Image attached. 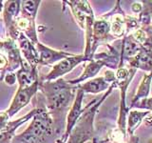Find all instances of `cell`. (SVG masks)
Wrapping results in <instances>:
<instances>
[{
	"label": "cell",
	"instance_id": "obj_13",
	"mask_svg": "<svg viewBox=\"0 0 152 143\" xmlns=\"http://www.w3.org/2000/svg\"><path fill=\"white\" fill-rule=\"evenodd\" d=\"M34 105H35V108L31 110V112H28L26 116L18 118L14 121H10L8 123V125L6 126V128L3 129L2 131H0V143H11L12 142V138L16 136L15 131L17 129L20 127L23 123L27 122L28 119L32 118L37 114L39 107H38L36 104Z\"/></svg>",
	"mask_w": 152,
	"mask_h": 143
},
{
	"label": "cell",
	"instance_id": "obj_23",
	"mask_svg": "<svg viewBox=\"0 0 152 143\" xmlns=\"http://www.w3.org/2000/svg\"><path fill=\"white\" fill-rule=\"evenodd\" d=\"M144 123L145 124L146 126H151L152 127V116H151V114H149L148 116H145V118L144 119Z\"/></svg>",
	"mask_w": 152,
	"mask_h": 143
},
{
	"label": "cell",
	"instance_id": "obj_10",
	"mask_svg": "<svg viewBox=\"0 0 152 143\" xmlns=\"http://www.w3.org/2000/svg\"><path fill=\"white\" fill-rule=\"evenodd\" d=\"M115 39L110 33V24L107 19H96L92 28L91 40V56L93 59L94 52L100 45H103L108 41Z\"/></svg>",
	"mask_w": 152,
	"mask_h": 143
},
{
	"label": "cell",
	"instance_id": "obj_24",
	"mask_svg": "<svg viewBox=\"0 0 152 143\" xmlns=\"http://www.w3.org/2000/svg\"><path fill=\"white\" fill-rule=\"evenodd\" d=\"M4 9V4H3V2L2 1H0V13H1V12H2V10Z\"/></svg>",
	"mask_w": 152,
	"mask_h": 143
},
{
	"label": "cell",
	"instance_id": "obj_15",
	"mask_svg": "<svg viewBox=\"0 0 152 143\" xmlns=\"http://www.w3.org/2000/svg\"><path fill=\"white\" fill-rule=\"evenodd\" d=\"M107 66V64L106 60H104L103 58H93L92 60L89 61V63L85 67V70L83 72V74H81L78 78L73 79V80H69V82L71 85H79L81 82L83 81L89 79V78H93L95 75H96L100 70H101L103 67Z\"/></svg>",
	"mask_w": 152,
	"mask_h": 143
},
{
	"label": "cell",
	"instance_id": "obj_22",
	"mask_svg": "<svg viewBox=\"0 0 152 143\" xmlns=\"http://www.w3.org/2000/svg\"><path fill=\"white\" fill-rule=\"evenodd\" d=\"M131 9H132L133 13H139L142 12V4H141V2H135V3L132 4Z\"/></svg>",
	"mask_w": 152,
	"mask_h": 143
},
{
	"label": "cell",
	"instance_id": "obj_2",
	"mask_svg": "<svg viewBox=\"0 0 152 143\" xmlns=\"http://www.w3.org/2000/svg\"><path fill=\"white\" fill-rule=\"evenodd\" d=\"M34 102L39 107L37 114L32 117L30 126L22 133L14 136L11 143H55L58 139L53 120L46 110L41 93L35 94Z\"/></svg>",
	"mask_w": 152,
	"mask_h": 143
},
{
	"label": "cell",
	"instance_id": "obj_7",
	"mask_svg": "<svg viewBox=\"0 0 152 143\" xmlns=\"http://www.w3.org/2000/svg\"><path fill=\"white\" fill-rule=\"evenodd\" d=\"M38 88H39V80L26 88L18 87L17 92L12 98L11 106L9 107L7 111H5L10 118L12 117L14 114H17L21 109L26 107L31 102V100L38 93Z\"/></svg>",
	"mask_w": 152,
	"mask_h": 143
},
{
	"label": "cell",
	"instance_id": "obj_18",
	"mask_svg": "<svg viewBox=\"0 0 152 143\" xmlns=\"http://www.w3.org/2000/svg\"><path fill=\"white\" fill-rule=\"evenodd\" d=\"M151 114L149 111L146 112H139V111H130L128 114L127 119V133L129 135H133L135 130L140 126L142 121L145 118V116Z\"/></svg>",
	"mask_w": 152,
	"mask_h": 143
},
{
	"label": "cell",
	"instance_id": "obj_14",
	"mask_svg": "<svg viewBox=\"0 0 152 143\" xmlns=\"http://www.w3.org/2000/svg\"><path fill=\"white\" fill-rule=\"evenodd\" d=\"M16 77L18 82V87L26 88L32 85L34 82L39 80V74H38L37 69H34L28 65L24 59L21 67L17 70Z\"/></svg>",
	"mask_w": 152,
	"mask_h": 143
},
{
	"label": "cell",
	"instance_id": "obj_16",
	"mask_svg": "<svg viewBox=\"0 0 152 143\" xmlns=\"http://www.w3.org/2000/svg\"><path fill=\"white\" fill-rule=\"evenodd\" d=\"M129 67L134 69H142L144 71L152 72V51L142 49L138 52V55L128 62Z\"/></svg>",
	"mask_w": 152,
	"mask_h": 143
},
{
	"label": "cell",
	"instance_id": "obj_20",
	"mask_svg": "<svg viewBox=\"0 0 152 143\" xmlns=\"http://www.w3.org/2000/svg\"><path fill=\"white\" fill-rule=\"evenodd\" d=\"M130 108H142V109H146L149 110V112H152V97L149 98H145L140 100L139 102H137L135 105H133Z\"/></svg>",
	"mask_w": 152,
	"mask_h": 143
},
{
	"label": "cell",
	"instance_id": "obj_1",
	"mask_svg": "<svg viewBox=\"0 0 152 143\" xmlns=\"http://www.w3.org/2000/svg\"><path fill=\"white\" fill-rule=\"evenodd\" d=\"M38 91L44 97L46 110L54 123L57 137L63 136L66 114L69 111L70 105L75 99L77 85H71L69 81L58 78L53 81H41L39 79Z\"/></svg>",
	"mask_w": 152,
	"mask_h": 143
},
{
	"label": "cell",
	"instance_id": "obj_21",
	"mask_svg": "<svg viewBox=\"0 0 152 143\" xmlns=\"http://www.w3.org/2000/svg\"><path fill=\"white\" fill-rule=\"evenodd\" d=\"M3 81H5V83L12 86L17 82V77H16V74L15 73H9L7 74L4 75Z\"/></svg>",
	"mask_w": 152,
	"mask_h": 143
},
{
	"label": "cell",
	"instance_id": "obj_3",
	"mask_svg": "<svg viewBox=\"0 0 152 143\" xmlns=\"http://www.w3.org/2000/svg\"><path fill=\"white\" fill-rule=\"evenodd\" d=\"M116 86V82L111 83V86L101 98L99 100L94 99L92 102L87 105V107L84 108L82 116L78 119L66 143H85L88 140L93 139V120L95 114L100 105L103 103L104 100L107 97V95L112 92L113 88H115Z\"/></svg>",
	"mask_w": 152,
	"mask_h": 143
},
{
	"label": "cell",
	"instance_id": "obj_5",
	"mask_svg": "<svg viewBox=\"0 0 152 143\" xmlns=\"http://www.w3.org/2000/svg\"><path fill=\"white\" fill-rule=\"evenodd\" d=\"M0 52H3V55L8 59V66L6 67V69L0 73V81H2L5 74L13 73V71H15L16 69L19 70L24 59L16 41L12 40L10 37L5 38V39L0 38Z\"/></svg>",
	"mask_w": 152,
	"mask_h": 143
},
{
	"label": "cell",
	"instance_id": "obj_19",
	"mask_svg": "<svg viewBox=\"0 0 152 143\" xmlns=\"http://www.w3.org/2000/svg\"><path fill=\"white\" fill-rule=\"evenodd\" d=\"M151 79H152V72H150L149 74H146L144 75V78H142L139 88H138L137 93L135 94V97L133 98L132 102H131V106L135 105L137 102H139L142 99L147 98V95H148L149 91H150Z\"/></svg>",
	"mask_w": 152,
	"mask_h": 143
},
{
	"label": "cell",
	"instance_id": "obj_17",
	"mask_svg": "<svg viewBox=\"0 0 152 143\" xmlns=\"http://www.w3.org/2000/svg\"><path fill=\"white\" fill-rule=\"evenodd\" d=\"M77 86L85 94H99L103 91L107 90L111 84L108 83L104 77H96Z\"/></svg>",
	"mask_w": 152,
	"mask_h": 143
},
{
	"label": "cell",
	"instance_id": "obj_8",
	"mask_svg": "<svg viewBox=\"0 0 152 143\" xmlns=\"http://www.w3.org/2000/svg\"><path fill=\"white\" fill-rule=\"evenodd\" d=\"M20 10L21 1H19V0L6 1L4 4L3 19L7 30V37L12 38L14 41H16L19 35H20V32H17L15 29V22L19 14H20Z\"/></svg>",
	"mask_w": 152,
	"mask_h": 143
},
{
	"label": "cell",
	"instance_id": "obj_6",
	"mask_svg": "<svg viewBox=\"0 0 152 143\" xmlns=\"http://www.w3.org/2000/svg\"><path fill=\"white\" fill-rule=\"evenodd\" d=\"M86 61H90V59L86 57L84 55H72L62 59L58 63L53 65L52 66V70L50 73L44 76H40L39 79L41 81H53L61 78L64 74H68L71 70H73L78 64Z\"/></svg>",
	"mask_w": 152,
	"mask_h": 143
},
{
	"label": "cell",
	"instance_id": "obj_9",
	"mask_svg": "<svg viewBox=\"0 0 152 143\" xmlns=\"http://www.w3.org/2000/svg\"><path fill=\"white\" fill-rule=\"evenodd\" d=\"M84 95H85V93L81 89H79L77 86L75 99L72 103V106H71V108L69 109L68 116H66V128H65L64 135L60 137L65 143L66 142V140H68L71 131H72V129L74 128V126L76 125V123L78 121V119L80 118L81 116H82V114L84 112V109H82Z\"/></svg>",
	"mask_w": 152,
	"mask_h": 143
},
{
	"label": "cell",
	"instance_id": "obj_4",
	"mask_svg": "<svg viewBox=\"0 0 152 143\" xmlns=\"http://www.w3.org/2000/svg\"><path fill=\"white\" fill-rule=\"evenodd\" d=\"M71 9L73 16L80 28L86 32V48L84 55L92 60L91 56V40H92V28L94 24V15L89 2L88 1H65Z\"/></svg>",
	"mask_w": 152,
	"mask_h": 143
},
{
	"label": "cell",
	"instance_id": "obj_11",
	"mask_svg": "<svg viewBox=\"0 0 152 143\" xmlns=\"http://www.w3.org/2000/svg\"><path fill=\"white\" fill-rule=\"evenodd\" d=\"M16 42L21 55H23V59H25V61L31 67L37 69V66L39 65L40 58L35 45H33L31 41L23 33H20Z\"/></svg>",
	"mask_w": 152,
	"mask_h": 143
},
{
	"label": "cell",
	"instance_id": "obj_12",
	"mask_svg": "<svg viewBox=\"0 0 152 143\" xmlns=\"http://www.w3.org/2000/svg\"><path fill=\"white\" fill-rule=\"evenodd\" d=\"M35 47L39 54V65L42 66H53L62 59L72 55V54H69V52L53 50L40 42L35 45Z\"/></svg>",
	"mask_w": 152,
	"mask_h": 143
}]
</instances>
